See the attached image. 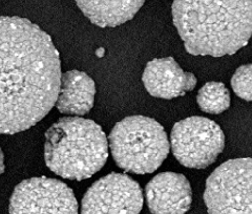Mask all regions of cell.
Listing matches in <instances>:
<instances>
[{
    "instance_id": "6da1fadb",
    "label": "cell",
    "mask_w": 252,
    "mask_h": 214,
    "mask_svg": "<svg viewBox=\"0 0 252 214\" xmlns=\"http://www.w3.org/2000/svg\"><path fill=\"white\" fill-rule=\"evenodd\" d=\"M61 80L59 54L34 22L0 17V134L31 128L49 114Z\"/></svg>"
},
{
    "instance_id": "7a4b0ae2",
    "label": "cell",
    "mask_w": 252,
    "mask_h": 214,
    "mask_svg": "<svg viewBox=\"0 0 252 214\" xmlns=\"http://www.w3.org/2000/svg\"><path fill=\"white\" fill-rule=\"evenodd\" d=\"M172 20L187 53L223 57L252 37V0H173Z\"/></svg>"
},
{
    "instance_id": "3957f363",
    "label": "cell",
    "mask_w": 252,
    "mask_h": 214,
    "mask_svg": "<svg viewBox=\"0 0 252 214\" xmlns=\"http://www.w3.org/2000/svg\"><path fill=\"white\" fill-rule=\"evenodd\" d=\"M107 157L105 132L90 119L61 118L45 133V164L59 177L76 181L90 179L103 168Z\"/></svg>"
},
{
    "instance_id": "277c9868",
    "label": "cell",
    "mask_w": 252,
    "mask_h": 214,
    "mask_svg": "<svg viewBox=\"0 0 252 214\" xmlns=\"http://www.w3.org/2000/svg\"><path fill=\"white\" fill-rule=\"evenodd\" d=\"M109 148L118 167L135 174L153 173L169 153L170 143L163 126L146 116H129L109 133Z\"/></svg>"
},
{
    "instance_id": "5b68a950",
    "label": "cell",
    "mask_w": 252,
    "mask_h": 214,
    "mask_svg": "<svg viewBox=\"0 0 252 214\" xmlns=\"http://www.w3.org/2000/svg\"><path fill=\"white\" fill-rule=\"evenodd\" d=\"M204 202L208 214H252V158H233L212 171Z\"/></svg>"
},
{
    "instance_id": "8992f818",
    "label": "cell",
    "mask_w": 252,
    "mask_h": 214,
    "mask_svg": "<svg viewBox=\"0 0 252 214\" xmlns=\"http://www.w3.org/2000/svg\"><path fill=\"white\" fill-rule=\"evenodd\" d=\"M170 146L177 161L186 168L205 169L225 148L222 128L205 117H188L173 125Z\"/></svg>"
},
{
    "instance_id": "52a82bcc",
    "label": "cell",
    "mask_w": 252,
    "mask_h": 214,
    "mask_svg": "<svg viewBox=\"0 0 252 214\" xmlns=\"http://www.w3.org/2000/svg\"><path fill=\"white\" fill-rule=\"evenodd\" d=\"M10 214H78V203L73 190L63 182L32 178L14 189Z\"/></svg>"
},
{
    "instance_id": "ba28073f",
    "label": "cell",
    "mask_w": 252,
    "mask_h": 214,
    "mask_svg": "<svg viewBox=\"0 0 252 214\" xmlns=\"http://www.w3.org/2000/svg\"><path fill=\"white\" fill-rule=\"evenodd\" d=\"M143 192L138 182L127 174L112 172L88 189L81 203V214H140Z\"/></svg>"
},
{
    "instance_id": "9c48e42d",
    "label": "cell",
    "mask_w": 252,
    "mask_h": 214,
    "mask_svg": "<svg viewBox=\"0 0 252 214\" xmlns=\"http://www.w3.org/2000/svg\"><path fill=\"white\" fill-rule=\"evenodd\" d=\"M145 197L153 214H185L191 207L192 189L183 174L161 172L147 183Z\"/></svg>"
},
{
    "instance_id": "30bf717a",
    "label": "cell",
    "mask_w": 252,
    "mask_h": 214,
    "mask_svg": "<svg viewBox=\"0 0 252 214\" xmlns=\"http://www.w3.org/2000/svg\"><path fill=\"white\" fill-rule=\"evenodd\" d=\"M142 82L152 97L171 100L192 91L196 78L186 73L172 57L155 58L149 61L142 75Z\"/></svg>"
},
{
    "instance_id": "8fae6325",
    "label": "cell",
    "mask_w": 252,
    "mask_h": 214,
    "mask_svg": "<svg viewBox=\"0 0 252 214\" xmlns=\"http://www.w3.org/2000/svg\"><path fill=\"white\" fill-rule=\"evenodd\" d=\"M96 84L83 71L69 70L61 75L60 86L55 105L62 114L83 116L94 105Z\"/></svg>"
},
{
    "instance_id": "7c38bea8",
    "label": "cell",
    "mask_w": 252,
    "mask_h": 214,
    "mask_svg": "<svg viewBox=\"0 0 252 214\" xmlns=\"http://www.w3.org/2000/svg\"><path fill=\"white\" fill-rule=\"evenodd\" d=\"M145 0H75L79 9L94 25L115 28L131 20Z\"/></svg>"
},
{
    "instance_id": "4fadbf2b",
    "label": "cell",
    "mask_w": 252,
    "mask_h": 214,
    "mask_svg": "<svg viewBox=\"0 0 252 214\" xmlns=\"http://www.w3.org/2000/svg\"><path fill=\"white\" fill-rule=\"evenodd\" d=\"M196 102L204 113L219 115L229 108L230 92L222 82H207L200 89Z\"/></svg>"
},
{
    "instance_id": "5bb4252c",
    "label": "cell",
    "mask_w": 252,
    "mask_h": 214,
    "mask_svg": "<svg viewBox=\"0 0 252 214\" xmlns=\"http://www.w3.org/2000/svg\"><path fill=\"white\" fill-rule=\"evenodd\" d=\"M234 93L244 101H252V64L242 65L231 78Z\"/></svg>"
},
{
    "instance_id": "9a60e30c",
    "label": "cell",
    "mask_w": 252,
    "mask_h": 214,
    "mask_svg": "<svg viewBox=\"0 0 252 214\" xmlns=\"http://www.w3.org/2000/svg\"><path fill=\"white\" fill-rule=\"evenodd\" d=\"M5 169V166H4V154L1 147H0V176L4 172Z\"/></svg>"
}]
</instances>
